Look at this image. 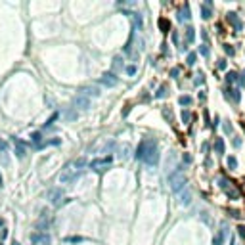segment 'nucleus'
I'll return each mask as SVG.
<instances>
[{"instance_id":"1","label":"nucleus","mask_w":245,"mask_h":245,"mask_svg":"<svg viewBox=\"0 0 245 245\" xmlns=\"http://www.w3.org/2000/svg\"><path fill=\"white\" fill-rule=\"evenodd\" d=\"M138 159H142L146 161L148 165H153V163H157V146L153 140H146L140 144V148H138Z\"/></svg>"},{"instance_id":"2","label":"nucleus","mask_w":245,"mask_h":245,"mask_svg":"<svg viewBox=\"0 0 245 245\" xmlns=\"http://www.w3.org/2000/svg\"><path fill=\"white\" fill-rule=\"evenodd\" d=\"M31 243L33 245H48L50 243V236L46 232H35V234H31Z\"/></svg>"},{"instance_id":"3","label":"nucleus","mask_w":245,"mask_h":245,"mask_svg":"<svg viewBox=\"0 0 245 245\" xmlns=\"http://www.w3.org/2000/svg\"><path fill=\"white\" fill-rule=\"evenodd\" d=\"M111 165V157H103V159H98V161H92L90 167L92 168H98L100 171V167H109Z\"/></svg>"},{"instance_id":"4","label":"nucleus","mask_w":245,"mask_h":245,"mask_svg":"<svg viewBox=\"0 0 245 245\" xmlns=\"http://www.w3.org/2000/svg\"><path fill=\"white\" fill-rule=\"evenodd\" d=\"M109 77H111V75H105V79H103V84H109V86H113V84H115L117 81H115V79H109Z\"/></svg>"},{"instance_id":"5","label":"nucleus","mask_w":245,"mask_h":245,"mask_svg":"<svg viewBox=\"0 0 245 245\" xmlns=\"http://www.w3.org/2000/svg\"><path fill=\"white\" fill-rule=\"evenodd\" d=\"M67 241H82V238H69Z\"/></svg>"}]
</instances>
